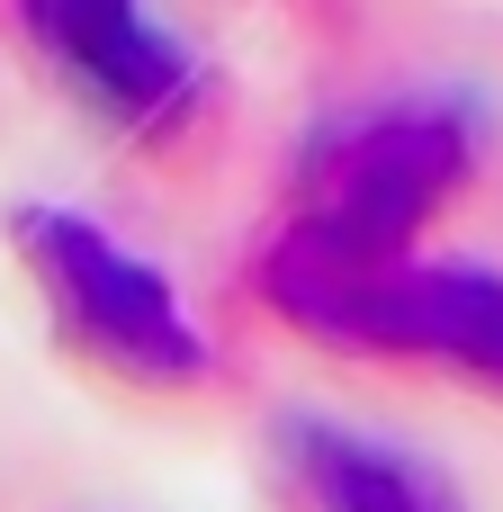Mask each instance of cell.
<instances>
[{
	"label": "cell",
	"instance_id": "6da1fadb",
	"mask_svg": "<svg viewBox=\"0 0 503 512\" xmlns=\"http://www.w3.org/2000/svg\"><path fill=\"white\" fill-rule=\"evenodd\" d=\"M27 252H36V270H45L63 324H72L99 360H117V369H135V378H180V369L198 360V342H189L180 306L162 297V279L135 270L126 252H108L90 225H72V216H27Z\"/></svg>",
	"mask_w": 503,
	"mask_h": 512
},
{
	"label": "cell",
	"instance_id": "7a4b0ae2",
	"mask_svg": "<svg viewBox=\"0 0 503 512\" xmlns=\"http://www.w3.org/2000/svg\"><path fill=\"white\" fill-rule=\"evenodd\" d=\"M342 333L351 342H387V351H450L468 369L503 378V288L495 279H387V288H351L342 297Z\"/></svg>",
	"mask_w": 503,
	"mask_h": 512
},
{
	"label": "cell",
	"instance_id": "3957f363",
	"mask_svg": "<svg viewBox=\"0 0 503 512\" xmlns=\"http://www.w3.org/2000/svg\"><path fill=\"white\" fill-rule=\"evenodd\" d=\"M315 495H324V512H450L414 468H396L369 441H324L315 450Z\"/></svg>",
	"mask_w": 503,
	"mask_h": 512
}]
</instances>
